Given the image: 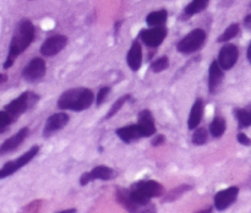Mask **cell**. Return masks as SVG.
I'll list each match as a JSON object with an SVG mask.
<instances>
[{
	"label": "cell",
	"instance_id": "obj_11",
	"mask_svg": "<svg viewBox=\"0 0 251 213\" xmlns=\"http://www.w3.org/2000/svg\"><path fill=\"white\" fill-rule=\"evenodd\" d=\"M239 193V188L238 186H230L226 190L220 191L215 196V207L218 211L227 210L229 206H232L235 202Z\"/></svg>",
	"mask_w": 251,
	"mask_h": 213
},
{
	"label": "cell",
	"instance_id": "obj_13",
	"mask_svg": "<svg viewBox=\"0 0 251 213\" xmlns=\"http://www.w3.org/2000/svg\"><path fill=\"white\" fill-rule=\"evenodd\" d=\"M28 127H22L21 130H19V132H16V134L14 135V136L9 137L6 141L2 142V143L0 144V157L11 153L15 149L19 148V147L24 143V141L26 140V137L28 136Z\"/></svg>",
	"mask_w": 251,
	"mask_h": 213
},
{
	"label": "cell",
	"instance_id": "obj_5",
	"mask_svg": "<svg viewBox=\"0 0 251 213\" xmlns=\"http://www.w3.org/2000/svg\"><path fill=\"white\" fill-rule=\"evenodd\" d=\"M38 152H39V146H33L32 148H29L26 153H24L21 157H19L17 159L5 163L4 166L0 168V180H1V179L7 178V176L12 175V174L16 173L19 169H21L22 166H25L26 164H28L29 162H31L32 159H33L34 157L38 154Z\"/></svg>",
	"mask_w": 251,
	"mask_h": 213
},
{
	"label": "cell",
	"instance_id": "obj_35",
	"mask_svg": "<svg viewBox=\"0 0 251 213\" xmlns=\"http://www.w3.org/2000/svg\"><path fill=\"white\" fill-rule=\"evenodd\" d=\"M247 56H248V60L251 63V43L249 46V48H248V51H247Z\"/></svg>",
	"mask_w": 251,
	"mask_h": 213
},
{
	"label": "cell",
	"instance_id": "obj_37",
	"mask_svg": "<svg viewBox=\"0 0 251 213\" xmlns=\"http://www.w3.org/2000/svg\"><path fill=\"white\" fill-rule=\"evenodd\" d=\"M250 6H251V5H250Z\"/></svg>",
	"mask_w": 251,
	"mask_h": 213
},
{
	"label": "cell",
	"instance_id": "obj_8",
	"mask_svg": "<svg viewBox=\"0 0 251 213\" xmlns=\"http://www.w3.org/2000/svg\"><path fill=\"white\" fill-rule=\"evenodd\" d=\"M167 36V28L163 26H154L150 29H142L140 38L147 47L156 48L161 46Z\"/></svg>",
	"mask_w": 251,
	"mask_h": 213
},
{
	"label": "cell",
	"instance_id": "obj_15",
	"mask_svg": "<svg viewBox=\"0 0 251 213\" xmlns=\"http://www.w3.org/2000/svg\"><path fill=\"white\" fill-rule=\"evenodd\" d=\"M221 65L218 64V60H213L210 66V72H208V90L211 93L216 92L220 85L222 83L225 78V72Z\"/></svg>",
	"mask_w": 251,
	"mask_h": 213
},
{
	"label": "cell",
	"instance_id": "obj_1",
	"mask_svg": "<svg viewBox=\"0 0 251 213\" xmlns=\"http://www.w3.org/2000/svg\"><path fill=\"white\" fill-rule=\"evenodd\" d=\"M34 34H36V28L29 20L22 19L17 24L9 47V54H7V58L4 63L5 70L11 68L12 64L15 63V59L21 55L31 46L34 39Z\"/></svg>",
	"mask_w": 251,
	"mask_h": 213
},
{
	"label": "cell",
	"instance_id": "obj_23",
	"mask_svg": "<svg viewBox=\"0 0 251 213\" xmlns=\"http://www.w3.org/2000/svg\"><path fill=\"white\" fill-rule=\"evenodd\" d=\"M167 17H168L167 10H158V11H153L151 12V14L147 15L146 22L147 24L151 27L163 26L164 22L167 21Z\"/></svg>",
	"mask_w": 251,
	"mask_h": 213
},
{
	"label": "cell",
	"instance_id": "obj_9",
	"mask_svg": "<svg viewBox=\"0 0 251 213\" xmlns=\"http://www.w3.org/2000/svg\"><path fill=\"white\" fill-rule=\"evenodd\" d=\"M69 39L66 36L63 34H56V36L49 37L48 39L44 41V43L41 47V53L44 56H53L55 54L60 53L68 44Z\"/></svg>",
	"mask_w": 251,
	"mask_h": 213
},
{
	"label": "cell",
	"instance_id": "obj_31",
	"mask_svg": "<svg viewBox=\"0 0 251 213\" xmlns=\"http://www.w3.org/2000/svg\"><path fill=\"white\" fill-rule=\"evenodd\" d=\"M237 140L239 143L244 144V146H251V139H249L244 132H239L237 136Z\"/></svg>",
	"mask_w": 251,
	"mask_h": 213
},
{
	"label": "cell",
	"instance_id": "obj_4",
	"mask_svg": "<svg viewBox=\"0 0 251 213\" xmlns=\"http://www.w3.org/2000/svg\"><path fill=\"white\" fill-rule=\"evenodd\" d=\"M206 41V32L201 28L193 29L178 43L176 49L183 54H191L199 50Z\"/></svg>",
	"mask_w": 251,
	"mask_h": 213
},
{
	"label": "cell",
	"instance_id": "obj_32",
	"mask_svg": "<svg viewBox=\"0 0 251 213\" xmlns=\"http://www.w3.org/2000/svg\"><path fill=\"white\" fill-rule=\"evenodd\" d=\"M164 142H166V137H164L163 135H157V136L152 140V146H161Z\"/></svg>",
	"mask_w": 251,
	"mask_h": 213
},
{
	"label": "cell",
	"instance_id": "obj_26",
	"mask_svg": "<svg viewBox=\"0 0 251 213\" xmlns=\"http://www.w3.org/2000/svg\"><path fill=\"white\" fill-rule=\"evenodd\" d=\"M207 137H208V131L207 129L205 127H196L195 131L193 134V143L198 144V146H201V144H205L207 142Z\"/></svg>",
	"mask_w": 251,
	"mask_h": 213
},
{
	"label": "cell",
	"instance_id": "obj_20",
	"mask_svg": "<svg viewBox=\"0 0 251 213\" xmlns=\"http://www.w3.org/2000/svg\"><path fill=\"white\" fill-rule=\"evenodd\" d=\"M117 198L120 203L125 207V210L131 211V212H137L139 211V205L132 201L131 196H130V191L124 190V189L119 188L117 191Z\"/></svg>",
	"mask_w": 251,
	"mask_h": 213
},
{
	"label": "cell",
	"instance_id": "obj_24",
	"mask_svg": "<svg viewBox=\"0 0 251 213\" xmlns=\"http://www.w3.org/2000/svg\"><path fill=\"white\" fill-rule=\"evenodd\" d=\"M208 1H210V0H193V1L185 7L184 15H185L186 17H190L193 16V15L199 14V12H201L202 10H205L206 7H207Z\"/></svg>",
	"mask_w": 251,
	"mask_h": 213
},
{
	"label": "cell",
	"instance_id": "obj_33",
	"mask_svg": "<svg viewBox=\"0 0 251 213\" xmlns=\"http://www.w3.org/2000/svg\"><path fill=\"white\" fill-rule=\"evenodd\" d=\"M244 26L245 28L250 29L251 31V14L248 15V16L244 19Z\"/></svg>",
	"mask_w": 251,
	"mask_h": 213
},
{
	"label": "cell",
	"instance_id": "obj_17",
	"mask_svg": "<svg viewBox=\"0 0 251 213\" xmlns=\"http://www.w3.org/2000/svg\"><path fill=\"white\" fill-rule=\"evenodd\" d=\"M117 135L125 143H130V142L136 141V140H140L141 137H144L142 136L141 130H140L139 124H131L127 125V126L120 127V129L117 130Z\"/></svg>",
	"mask_w": 251,
	"mask_h": 213
},
{
	"label": "cell",
	"instance_id": "obj_30",
	"mask_svg": "<svg viewBox=\"0 0 251 213\" xmlns=\"http://www.w3.org/2000/svg\"><path fill=\"white\" fill-rule=\"evenodd\" d=\"M110 92V87H102L100 91H98V95H97V99H96V104L97 107H100L103 104V102L105 100L107 95H109Z\"/></svg>",
	"mask_w": 251,
	"mask_h": 213
},
{
	"label": "cell",
	"instance_id": "obj_12",
	"mask_svg": "<svg viewBox=\"0 0 251 213\" xmlns=\"http://www.w3.org/2000/svg\"><path fill=\"white\" fill-rule=\"evenodd\" d=\"M113 175H114V171L109 166H98L96 168H93L91 171H88V173L82 174L80 178V184L82 186H85L87 184H90L91 181L95 180H110L113 178Z\"/></svg>",
	"mask_w": 251,
	"mask_h": 213
},
{
	"label": "cell",
	"instance_id": "obj_36",
	"mask_svg": "<svg viewBox=\"0 0 251 213\" xmlns=\"http://www.w3.org/2000/svg\"><path fill=\"white\" fill-rule=\"evenodd\" d=\"M76 210L75 208H71V210H65V211H60L59 213H75Z\"/></svg>",
	"mask_w": 251,
	"mask_h": 213
},
{
	"label": "cell",
	"instance_id": "obj_2",
	"mask_svg": "<svg viewBox=\"0 0 251 213\" xmlns=\"http://www.w3.org/2000/svg\"><path fill=\"white\" fill-rule=\"evenodd\" d=\"M95 100V95L88 88H71L65 91L58 99V108L61 110L82 112L90 108Z\"/></svg>",
	"mask_w": 251,
	"mask_h": 213
},
{
	"label": "cell",
	"instance_id": "obj_10",
	"mask_svg": "<svg viewBox=\"0 0 251 213\" xmlns=\"http://www.w3.org/2000/svg\"><path fill=\"white\" fill-rule=\"evenodd\" d=\"M69 115L66 113H55V114L50 115V117L47 119L46 125H44L43 129V136L44 137H50L51 135H54L55 132L60 131L63 127H65V125L69 122Z\"/></svg>",
	"mask_w": 251,
	"mask_h": 213
},
{
	"label": "cell",
	"instance_id": "obj_34",
	"mask_svg": "<svg viewBox=\"0 0 251 213\" xmlns=\"http://www.w3.org/2000/svg\"><path fill=\"white\" fill-rule=\"evenodd\" d=\"M7 81V75L6 73H0V83H4Z\"/></svg>",
	"mask_w": 251,
	"mask_h": 213
},
{
	"label": "cell",
	"instance_id": "obj_6",
	"mask_svg": "<svg viewBox=\"0 0 251 213\" xmlns=\"http://www.w3.org/2000/svg\"><path fill=\"white\" fill-rule=\"evenodd\" d=\"M47 71L46 61L42 58H34L22 70V77L27 82H36L44 77Z\"/></svg>",
	"mask_w": 251,
	"mask_h": 213
},
{
	"label": "cell",
	"instance_id": "obj_21",
	"mask_svg": "<svg viewBox=\"0 0 251 213\" xmlns=\"http://www.w3.org/2000/svg\"><path fill=\"white\" fill-rule=\"evenodd\" d=\"M234 115L239 124V129L251 126V104L245 108H237L234 109Z\"/></svg>",
	"mask_w": 251,
	"mask_h": 213
},
{
	"label": "cell",
	"instance_id": "obj_27",
	"mask_svg": "<svg viewBox=\"0 0 251 213\" xmlns=\"http://www.w3.org/2000/svg\"><path fill=\"white\" fill-rule=\"evenodd\" d=\"M12 122H15V119L11 117V114L7 113L5 109L0 110V134L6 131L7 127H9Z\"/></svg>",
	"mask_w": 251,
	"mask_h": 213
},
{
	"label": "cell",
	"instance_id": "obj_14",
	"mask_svg": "<svg viewBox=\"0 0 251 213\" xmlns=\"http://www.w3.org/2000/svg\"><path fill=\"white\" fill-rule=\"evenodd\" d=\"M131 189L139 191V192H141L142 195L147 196V197H150V198L159 197V196H161L164 191L163 186L154 180L137 181L136 184H134V185L131 186Z\"/></svg>",
	"mask_w": 251,
	"mask_h": 213
},
{
	"label": "cell",
	"instance_id": "obj_28",
	"mask_svg": "<svg viewBox=\"0 0 251 213\" xmlns=\"http://www.w3.org/2000/svg\"><path fill=\"white\" fill-rule=\"evenodd\" d=\"M169 68V59L167 56H162V58L157 59L151 64V71L152 72H162L163 70Z\"/></svg>",
	"mask_w": 251,
	"mask_h": 213
},
{
	"label": "cell",
	"instance_id": "obj_16",
	"mask_svg": "<svg viewBox=\"0 0 251 213\" xmlns=\"http://www.w3.org/2000/svg\"><path fill=\"white\" fill-rule=\"evenodd\" d=\"M139 126L144 137H150L156 134V125H154V119L152 117L151 112L147 109L142 110L139 114Z\"/></svg>",
	"mask_w": 251,
	"mask_h": 213
},
{
	"label": "cell",
	"instance_id": "obj_3",
	"mask_svg": "<svg viewBox=\"0 0 251 213\" xmlns=\"http://www.w3.org/2000/svg\"><path fill=\"white\" fill-rule=\"evenodd\" d=\"M38 95H36L34 92H31V91H27V92H24L22 95H20L17 98H15L14 100H11L9 104L5 105L4 109L7 113H10L11 117L15 119V121H16L17 118L21 117L27 110L32 109L38 103Z\"/></svg>",
	"mask_w": 251,
	"mask_h": 213
},
{
	"label": "cell",
	"instance_id": "obj_22",
	"mask_svg": "<svg viewBox=\"0 0 251 213\" xmlns=\"http://www.w3.org/2000/svg\"><path fill=\"white\" fill-rule=\"evenodd\" d=\"M226 129H227V122H226L225 118L216 117L210 125V134L215 139H220L226 132Z\"/></svg>",
	"mask_w": 251,
	"mask_h": 213
},
{
	"label": "cell",
	"instance_id": "obj_19",
	"mask_svg": "<svg viewBox=\"0 0 251 213\" xmlns=\"http://www.w3.org/2000/svg\"><path fill=\"white\" fill-rule=\"evenodd\" d=\"M203 117V100L201 98L195 100V103L193 104V108H191L190 115H189L188 120V126L190 130H195L196 127L200 125L201 120H202Z\"/></svg>",
	"mask_w": 251,
	"mask_h": 213
},
{
	"label": "cell",
	"instance_id": "obj_29",
	"mask_svg": "<svg viewBox=\"0 0 251 213\" xmlns=\"http://www.w3.org/2000/svg\"><path fill=\"white\" fill-rule=\"evenodd\" d=\"M129 98H130L129 95H123L122 98H119V99H118L117 102H115L114 104H113V107L110 108V110H109V112H108V114L105 115V119H110V118H112V117H114V115L117 114L118 112H119L120 108H122L123 105H124V103L126 102L127 99H129Z\"/></svg>",
	"mask_w": 251,
	"mask_h": 213
},
{
	"label": "cell",
	"instance_id": "obj_18",
	"mask_svg": "<svg viewBox=\"0 0 251 213\" xmlns=\"http://www.w3.org/2000/svg\"><path fill=\"white\" fill-rule=\"evenodd\" d=\"M126 61L129 68L131 69L132 71H137L140 68H141L142 64V48L140 46L139 42L135 41L132 43L131 48H130L129 53H127Z\"/></svg>",
	"mask_w": 251,
	"mask_h": 213
},
{
	"label": "cell",
	"instance_id": "obj_7",
	"mask_svg": "<svg viewBox=\"0 0 251 213\" xmlns=\"http://www.w3.org/2000/svg\"><path fill=\"white\" fill-rule=\"evenodd\" d=\"M238 58H239L238 47L235 44L227 43L221 49L220 55H218V64L225 71L230 70L237 64Z\"/></svg>",
	"mask_w": 251,
	"mask_h": 213
},
{
	"label": "cell",
	"instance_id": "obj_25",
	"mask_svg": "<svg viewBox=\"0 0 251 213\" xmlns=\"http://www.w3.org/2000/svg\"><path fill=\"white\" fill-rule=\"evenodd\" d=\"M239 29L240 28H239V24H230V26L228 27V28L226 29V31L223 32L220 37H218L217 42L218 43H226V42L232 41L234 37L238 36V33H239Z\"/></svg>",
	"mask_w": 251,
	"mask_h": 213
}]
</instances>
